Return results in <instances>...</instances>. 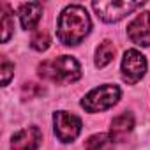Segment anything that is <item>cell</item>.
Masks as SVG:
<instances>
[{
    "mask_svg": "<svg viewBox=\"0 0 150 150\" xmlns=\"http://www.w3.org/2000/svg\"><path fill=\"white\" fill-rule=\"evenodd\" d=\"M92 30V20L83 6H67L57 21V37L65 46H78Z\"/></svg>",
    "mask_w": 150,
    "mask_h": 150,
    "instance_id": "obj_1",
    "label": "cell"
},
{
    "mask_svg": "<svg viewBox=\"0 0 150 150\" xmlns=\"http://www.w3.org/2000/svg\"><path fill=\"white\" fill-rule=\"evenodd\" d=\"M39 76L58 85H71L81 78V65L71 55H60L53 60H44L37 67Z\"/></svg>",
    "mask_w": 150,
    "mask_h": 150,
    "instance_id": "obj_2",
    "label": "cell"
},
{
    "mask_svg": "<svg viewBox=\"0 0 150 150\" xmlns=\"http://www.w3.org/2000/svg\"><path fill=\"white\" fill-rule=\"evenodd\" d=\"M122 90L118 85L113 83H104L101 87L92 88L83 99H81V108L87 113H101L110 108H113L120 101Z\"/></svg>",
    "mask_w": 150,
    "mask_h": 150,
    "instance_id": "obj_3",
    "label": "cell"
},
{
    "mask_svg": "<svg viewBox=\"0 0 150 150\" xmlns=\"http://www.w3.org/2000/svg\"><path fill=\"white\" fill-rule=\"evenodd\" d=\"M96 14L106 23H117L143 7V2H117V0H99L92 4Z\"/></svg>",
    "mask_w": 150,
    "mask_h": 150,
    "instance_id": "obj_4",
    "label": "cell"
},
{
    "mask_svg": "<svg viewBox=\"0 0 150 150\" xmlns=\"http://www.w3.org/2000/svg\"><path fill=\"white\" fill-rule=\"evenodd\" d=\"M81 118L65 110H58L53 115V131L62 143H72L81 132Z\"/></svg>",
    "mask_w": 150,
    "mask_h": 150,
    "instance_id": "obj_5",
    "label": "cell"
},
{
    "mask_svg": "<svg viewBox=\"0 0 150 150\" xmlns=\"http://www.w3.org/2000/svg\"><path fill=\"white\" fill-rule=\"evenodd\" d=\"M122 71V80L127 85H136L146 72V58L138 50H127L122 57L120 64Z\"/></svg>",
    "mask_w": 150,
    "mask_h": 150,
    "instance_id": "obj_6",
    "label": "cell"
},
{
    "mask_svg": "<svg viewBox=\"0 0 150 150\" xmlns=\"http://www.w3.org/2000/svg\"><path fill=\"white\" fill-rule=\"evenodd\" d=\"M127 37L136 46H150V11L136 14V18L127 25Z\"/></svg>",
    "mask_w": 150,
    "mask_h": 150,
    "instance_id": "obj_7",
    "label": "cell"
},
{
    "mask_svg": "<svg viewBox=\"0 0 150 150\" xmlns=\"http://www.w3.org/2000/svg\"><path fill=\"white\" fill-rule=\"evenodd\" d=\"M42 143V132L37 125L25 127L13 134L11 150H39Z\"/></svg>",
    "mask_w": 150,
    "mask_h": 150,
    "instance_id": "obj_8",
    "label": "cell"
},
{
    "mask_svg": "<svg viewBox=\"0 0 150 150\" xmlns=\"http://www.w3.org/2000/svg\"><path fill=\"white\" fill-rule=\"evenodd\" d=\"M132 129H134V115L131 111H124L111 120L110 136L113 138V141H125L131 136Z\"/></svg>",
    "mask_w": 150,
    "mask_h": 150,
    "instance_id": "obj_9",
    "label": "cell"
},
{
    "mask_svg": "<svg viewBox=\"0 0 150 150\" xmlns=\"http://www.w3.org/2000/svg\"><path fill=\"white\" fill-rule=\"evenodd\" d=\"M18 16H20V23L25 30H34L42 18V4L41 2L21 4L18 9Z\"/></svg>",
    "mask_w": 150,
    "mask_h": 150,
    "instance_id": "obj_10",
    "label": "cell"
},
{
    "mask_svg": "<svg viewBox=\"0 0 150 150\" xmlns=\"http://www.w3.org/2000/svg\"><path fill=\"white\" fill-rule=\"evenodd\" d=\"M115 51H117L115 44H113L111 41L104 39V41L97 46V50H96V67L103 69V67H106L110 62H113Z\"/></svg>",
    "mask_w": 150,
    "mask_h": 150,
    "instance_id": "obj_11",
    "label": "cell"
},
{
    "mask_svg": "<svg viewBox=\"0 0 150 150\" xmlns=\"http://www.w3.org/2000/svg\"><path fill=\"white\" fill-rule=\"evenodd\" d=\"M85 150H115V141L110 134H92L85 141Z\"/></svg>",
    "mask_w": 150,
    "mask_h": 150,
    "instance_id": "obj_12",
    "label": "cell"
},
{
    "mask_svg": "<svg viewBox=\"0 0 150 150\" xmlns=\"http://www.w3.org/2000/svg\"><path fill=\"white\" fill-rule=\"evenodd\" d=\"M0 23H2V42H7L11 39V35L14 34V18H13V13H11L9 6H2Z\"/></svg>",
    "mask_w": 150,
    "mask_h": 150,
    "instance_id": "obj_13",
    "label": "cell"
},
{
    "mask_svg": "<svg viewBox=\"0 0 150 150\" xmlns=\"http://www.w3.org/2000/svg\"><path fill=\"white\" fill-rule=\"evenodd\" d=\"M50 44H51V39H50V35H48V32H44V30H37V32H34V35H32V39H30V46L35 50V51H46L48 48H50Z\"/></svg>",
    "mask_w": 150,
    "mask_h": 150,
    "instance_id": "obj_14",
    "label": "cell"
},
{
    "mask_svg": "<svg viewBox=\"0 0 150 150\" xmlns=\"http://www.w3.org/2000/svg\"><path fill=\"white\" fill-rule=\"evenodd\" d=\"M0 72H2V87H7L9 81L14 76V64H11L7 58H2V65H0Z\"/></svg>",
    "mask_w": 150,
    "mask_h": 150,
    "instance_id": "obj_15",
    "label": "cell"
},
{
    "mask_svg": "<svg viewBox=\"0 0 150 150\" xmlns=\"http://www.w3.org/2000/svg\"><path fill=\"white\" fill-rule=\"evenodd\" d=\"M42 94H44V87H41L37 83H25L21 88L23 99H34L35 96H42Z\"/></svg>",
    "mask_w": 150,
    "mask_h": 150,
    "instance_id": "obj_16",
    "label": "cell"
}]
</instances>
